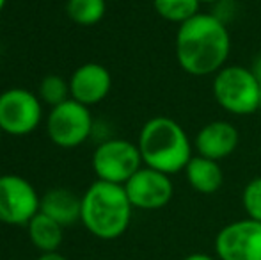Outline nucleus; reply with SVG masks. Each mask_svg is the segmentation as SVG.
<instances>
[{
  "label": "nucleus",
  "mask_w": 261,
  "mask_h": 260,
  "mask_svg": "<svg viewBox=\"0 0 261 260\" xmlns=\"http://www.w3.org/2000/svg\"><path fill=\"white\" fill-rule=\"evenodd\" d=\"M41 198L29 180L20 175L0 177V221L11 226L29 225L39 212Z\"/></svg>",
  "instance_id": "8"
},
{
  "label": "nucleus",
  "mask_w": 261,
  "mask_h": 260,
  "mask_svg": "<svg viewBox=\"0 0 261 260\" xmlns=\"http://www.w3.org/2000/svg\"><path fill=\"white\" fill-rule=\"evenodd\" d=\"M132 207L141 210H158L164 208L174 196V185L171 177L162 171L142 166L130 180L124 184Z\"/></svg>",
  "instance_id": "10"
},
{
  "label": "nucleus",
  "mask_w": 261,
  "mask_h": 260,
  "mask_svg": "<svg viewBox=\"0 0 261 260\" xmlns=\"http://www.w3.org/2000/svg\"><path fill=\"white\" fill-rule=\"evenodd\" d=\"M39 100L48 104L50 107L64 104L71 98L69 93V80L62 79L61 75H46L39 84Z\"/></svg>",
  "instance_id": "18"
},
{
  "label": "nucleus",
  "mask_w": 261,
  "mask_h": 260,
  "mask_svg": "<svg viewBox=\"0 0 261 260\" xmlns=\"http://www.w3.org/2000/svg\"><path fill=\"white\" fill-rule=\"evenodd\" d=\"M212 93L220 109L234 116L259 111V80L252 68L226 64L213 75Z\"/></svg>",
  "instance_id": "4"
},
{
  "label": "nucleus",
  "mask_w": 261,
  "mask_h": 260,
  "mask_svg": "<svg viewBox=\"0 0 261 260\" xmlns=\"http://www.w3.org/2000/svg\"><path fill=\"white\" fill-rule=\"evenodd\" d=\"M215 253L219 260H261V221L245 218L220 228Z\"/></svg>",
  "instance_id": "9"
},
{
  "label": "nucleus",
  "mask_w": 261,
  "mask_h": 260,
  "mask_svg": "<svg viewBox=\"0 0 261 260\" xmlns=\"http://www.w3.org/2000/svg\"><path fill=\"white\" fill-rule=\"evenodd\" d=\"M132 207L124 185L96 180L82 196V218L87 230L94 237L112 241L128 230L132 221Z\"/></svg>",
  "instance_id": "3"
},
{
  "label": "nucleus",
  "mask_w": 261,
  "mask_h": 260,
  "mask_svg": "<svg viewBox=\"0 0 261 260\" xmlns=\"http://www.w3.org/2000/svg\"><path fill=\"white\" fill-rule=\"evenodd\" d=\"M199 2H201V6H203V4H206V6H217V4H220L222 0H199Z\"/></svg>",
  "instance_id": "23"
},
{
  "label": "nucleus",
  "mask_w": 261,
  "mask_h": 260,
  "mask_svg": "<svg viewBox=\"0 0 261 260\" xmlns=\"http://www.w3.org/2000/svg\"><path fill=\"white\" fill-rule=\"evenodd\" d=\"M2 134H4V132H2V129H0V139H2Z\"/></svg>",
  "instance_id": "25"
},
{
  "label": "nucleus",
  "mask_w": 261,
  "mask_h": 260,
  "mask_svg": "<svg viewBox=\"0 0 261 260\" xmlns=\"http://www.w3.org/2000/svg\"><path fill=\"white\" fill-rule=\"evenodd\" d=\"M240 143V132L231 122L213 120L197 130L194 137V148L197 155L208 157L217 162L233 155Z\"/></svg>",
  "instance_id": "11"
},
{
  "label": "nucleus",
  "mask_w": 261,
  "mask_h": 260,
  "mask_svg": "<svg viewBox=\"0 0 261 260\" xmlns=\"http://www.w3.org/2000/svg\"><path fill=\"white\" fill-rule=\"evenodd\" d=\"M112 87V77L103 64L86 63L73 72L69 79L71 98L84 105L100 104L107 98Z\"/></svg>",
  "instance_id": "12"
},
{
  "label": "nucleus",
  "mask_w": 261,
  "mask_h": 260,
  "mask_svg": "<svg viewBox=\"0 0 261 260\" xmlns=\"http://www.w3.org/2000/svg\"><path fill=\"white\" fill-rule=\"evenodd\" d=\"M4 6H6V0H0V13H2Z\"/></svg>",
  "instance_id": "24"
},
{
  "label": "nucleus",
  "mask_w": 261,
  "mask_h": 260,
  "mask_svg": "<svg viewBox=\"0 0 261 260\" xmlns=\"http://www.w3.org/2000/svg\"><path fill=\"white\" fill-rule=\"evenodd\" d=\"M156 14L172 23H185L190 18L199 14V0H153Z\"/></svg>",
  "instance_id": "16"
},
{
  "label": "nucleus",
  "mask_w": 261,
  "mask_h": 260,
  "mask_svg": "<svg viewBox=\"0 0 261 260\" xmlns=\"http://www.w3.org/2000/svg\"><path fill=\"white\" fill-rule=\"evenodd\" d=\"M242 207L247 218L261 221V177H254L242 191Z\"/></svg>",
  "instance_id": "19"
},
{
  "label": "nucleus",
  "mask_w": 261,
  "mask_h": 260,
  "mask_svg": "<svg viewBox=\"0 0 261 260\" xmlns=\"http://www.w3.org/2000/svg\"><path fill=\"white\" fill-rule=\"evenodd\" d=\"M29 237H31L32 244L38 248L41 253H52L57 251V248L62 243V228L57 221L43 214L41 210L29 221Z\"/></svg>",
  "instance_id": "15"
},
{
  "label": "nucleus",
  "mask_w": 261,
  "mask_h": 260,
  "mask_svg": "<svg viewBox=\"0 0 261 260\" xmlns=\"http://www.w3.org/2000/svg\"><path fill=\"white\" fill-rule=\"evenodd\" d=\"M39 210L61 226H71L82 218V198L69 189H50L41 196Z\"/></svg>",
  "instance_id": "13"
},
{
  "label": "nucleus",
  "mask_w": 261,
  "mask_h": 260,
  "mask_svg": "<svg viewBox=\"0 0 261 260\" xmlns=\"http://www.w3.org/2000/svg\"><path fill=\"white\" fill-rule=\"evenodd\" d=\"M183 260H217V258H213L212 255H206V253H192Z\"/></svg>",
  "instance_id": "22"
},
{
  "label": "nucleus",
  "mask_w": 261,
  "mask_h": 260,
  "mask_svg": "<svg viewBox=\"0 0 261 260\" xmlns=\"http://www.w3.org/2000/svg\"><path fill=\"white\" fill-rule=\"evenodd\" d=\"M41 118V100L32 91L13 87L0 94V129L4 134L27 135L38 129Z\"/></svg>",
  "instance_id": "7"
},
{
  "label": "nucleus",
  "mask_w": 261,
  "mask_h": 260,
  "mask_svg": "<svg viewBox=\"0 0 261 260\" xmlns=\"http://www.w3.org/2000/svg\"><path fill=\"white\" fill-rule=\"evenodd\" d=\"M38 260H68V258L64 255L57 253V251H52V253H43Z\"/></svg>",
  "instance_id": "21"
},
{
  "label": "nucleus",
  "mask_w": 261,
  "mask_h": 260,
  "mask_svg": "<svg viewBox=\"0 0 261 260\" xmlns=\"http://www.w3.org/2000/svg\"><path fill=\"white\" fill-rule=\"evenodd\" d=\"M141 152L137 143L128 139H109L96 146L93 153V170L98 180L124 185L141 168Z\"/></svg>",
  "instance_id": "5"
},
{
  "label": "nucleus",
  "mask_w": 261,
  "mask_h": 260,
  "mask_svg": "<svg viewBox=\"0 0 261 260\" xmlns=\"http://www.w3.org/2000/svg\"><path fill=\"white\" fill-rule=\"evenodd\" d=\"M252 72L256 73V77L259 80V111H261V56L256 57L254 64H252Z\"/></svg>",
  "instance_id": "20"
},
{
  "label": "nucleus",
  "mask_w": 261,
  "mask_h": 260,
  "mask_svg": "<svg viewBox=\"0 0 261 260\" xmlns=\"http://www.w3.org/2000/svg\"><path fill=\"white\" fill-rule=\"evenodd\" d=\"M105 11V0H68L66 4V13H68L69 20L82 27H91V25L101 21Z\"/></svg>",
  "instance_id": "17"
},
{
  "label": "nucleus",
  "mask_w": 261,
  "mask_h": 260,
  "mask_svg": "<svg viewBox=\"0 0 261 260\" xmlns=\"http://www.w3.org/2000/svg\"><path fill=\"white\" fill-rule=\"evenodd\" d=\"M137 146L144 166L169 177L185 171L194 157V141H190L187 130L169 116L148 120L139 132Z\"/></svg>",
  "instance_id": "2"
},
{
  "label": "nucleus",
  "mask_w": 261,
  "mask_h": 260,
  "mask_svg": "<svg viewBox=\"0 0 261 260\" xmlns=\"http://www.w3.org/2000/svg\"><path fill=\"white\" fill-rule=\"evenodd\" d=\"M174 52L179 68L189 75H215L231 54L229 29L215 14L199 13L178 27Z\"/></svg>",
  "instance_id": "1"
},
{
  "label": "nucleus",
  "mask_w": 261,
  "mask_h": 260,
  "mask_svg": "<svg viewBox=\"0 0 261 260\" xmlns=\"http://www.w3.org/2000/svg\"><path fill=\"white\" fill-rule=\"evenodd\" d=\"M185 177L190 187L199 195H213L224 184L222 168L217 160L203 155H194L185 168Z\"/></svg>",
  "instance_id": "14"
},
{
  "label": "nucleus",
  "mask_w": 261,
  "mask_h": 260,
  "mask_svg": "<svg viewBox=\"0 0 261 260\" xmlns=\"http://www.w3.org/2000/svg\"><path fill=\"white\" fill-rule=\"evenodd\" d=\"M46 132L50 141L61 148L80 146L93 132V116L89 107L73 98L52 107L46 118Z\"/></svg>",
  "instance_id": "6"
}]
</instances>
